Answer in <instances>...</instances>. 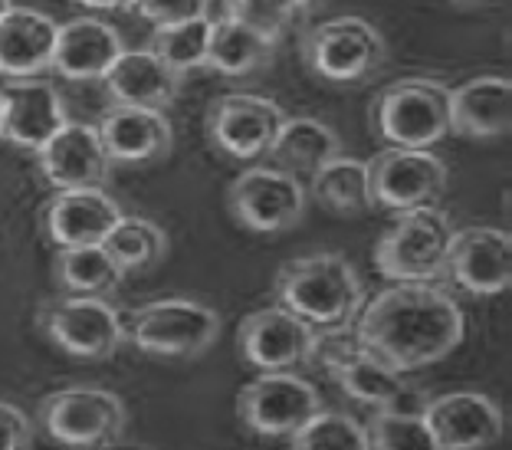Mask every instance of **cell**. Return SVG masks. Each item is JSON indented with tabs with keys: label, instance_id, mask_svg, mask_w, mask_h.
<instances>
[{
	"label": "cell",
	"instance_id": "1",
	"mask_svg": "<svg viewBox=\"0 0 512 450\" xmlns=\"http://www.w3.org/2000/svg\"><path fill=\"white\" fill-rule=\"evenodd\" d=\"M467 336L463 306L437 283H394L362 306L352 339L394 372L437 365Z\"/></svg>",
	"mask_w": 512,
	"mask_h": 450
},
{
	"label": "cell",
	"instance_id": "2",
	"mask_svg": "<svg viewBox=\"0 0 512 450\" xmlns=\"http://www.w3.org/2000/svg\"><path fill=\"white\" fill-rule=\"evenodd\" d=\"M276 296L279 306H286L319 336H339L352 329L362 313L365 283L342 253H312L279 267Z\"/></svg>",
	"mask_w": 512,
	"mask_h": 450
},
{
	"label": "cell",
	"instance_id": "3",
	"mask_svg": "<svg viewBox=\"0 0 512 450\" xmlns=\"http://www.w3.org/2000/svg\"><path fill=\"white\" fill-rule=\"evenodd\" d=\"M371 132L384 148H434L450 135V86L407 76L371 102Z\"/></svg>",
	"mask_w": 512,
	"mask_h": 450
},
{
	"label": "cell",
	"instance_id": "4",
	"mask_svg": "<svg viewBox=\"0 0 512 450\" xmlns=\"http://www.w3.org/2000/svg\"><path fill=\"white\" fill-rule=\"evenodd\" d=\"M302 63L332 86H358L378 76L388 60V43L362 17H329L302 33Z\"/></svg>",
	"mask_w": 512,
	"mask_h": 450
},
{
	"label": "cell",
	"instance_id": "5",
	"mask_svg": "<svg viewBox=\"0 0 512 450\" xmlns=\"http://www.w3.org/2000/svg\"><path fill=\"white\" fill-rule=\"evenodd\" d=\"M450 237L453 224L437 204L414 207L378 237L375 267L394 283H437L444 280Z\"/></svg>",
	"mask_w": 512,
	"mask_h": 450
},
{
	"label": "cell",
	"instance_id": "6",
	"mask_svg": "<svg viewBox=\"0 0 512 450\" xmlns=\"http://www.w3.org/2000/svg\"><path fill=\"white\" fill-rule=\"evenodd\" d=\"M220 336V316L197 299H155L132 309L125 342L155 359H197Z\"/></svg>",
	"mask_w": 512,
	"mask_h": 450
},
{
	"label": "cell",
	"instance_id": "7",
	"mask_svg": "<svg viewBox=\"0 0 512 450\" xmlns=\"http://www.w3.org/2000/svg\"><path fill=\"white\" fill-rule=\"evenodd\" d=\"M316 355L322 359L325 372L335 378V385L358 405L371 411L398 408V411H417L424 408V395L404 382L401 372H394L388 362H381L375 352L362 349L352 339V329L339 336H319Z\"/></svg>",
	"mask_w": 512,
	"mask_h": 450
},
{
	"label": "cell",
	"instance_id": "8",
	"mask_svg": "<svg viewBox=\"0 0 512 450\" xmlns=\"http://www.w3.org/2000/svg\"><path fill=\"white\" fill-rule=\"evenodd\" d=\"M37 326L56 349L79 362H109L125 345V322L109 299H50L37 309Z\"/></svg>",
	"mask_w": 512,
	"mask_h": 450
},
{
	"label": "cell",
	"instance_id": "9",
	"mask_svg": "<svg viewBox=\"0 0 512 450\" xmlns=\"http://www.w3.org/2000/svg\"><path fill=\"white\" fill-rule=\"evenodd\" d=\"M125 405L119 395L96 385L60 388L40 401V424L50 441L73 450L109 447L125 431Z\"/></svg>",
	"mask_w": 512,
	"mask_h": 450
},
{
	"label": "cell",
	"instance_id": "10",
	"mask_svg": "<svg viewBox=\"0 0 512 450\" xmlns=\"http://www.w3.org/2000/svg\"><path fill=\"white\" fill-rule=\"evenodd\" d=\"M309 194L296 175L273 165H250L230 181L227 207L253 234H283L306 217Z\"/></svg>",
	"mask_w": 512,
	"mask_h": 450
},
{
	"label": "cell",
	"instance_id": "11",
	"mask_svg": "<svg viewBox=\"0 0 512 450\" xmlns=\"http://www.w3.org/2000/svg\"><path fill=\"white\" fill-rule=\"evenodd\" d=\"M371 207L391 214L437 204L447 191V165L430 148H381L365 161Z\"/></svg>",
	"mask_w": 512,
	"mask_h": 450
},
{
	"label": "cell",
	"instance_id": "12",
	"mask_svg": "<svg viewBox=\"0 0 512 450\" xmlns=\"http://www.w3.org/2000/svg\"><path fill=\"white\" fill-rule=\"evenodd\" d=\"M286 112L273 99L253 92H227L207 109V138L224 158L256 165L270 155Z\"/></svg>",
	"mask_w": 512,
	"mask_h": 450
},
{
	"label": "cell",
	"instance_id": "13",
	"mask_svg": "<svg viewBox=\"0 0 512 450\" xmlns=\"http://www.w3.org/2000/svg\"><path fill=\"white\" fill-rule=\"evenodd\" d=\"M319 332L306 326L286 306L256 309L237 329L240 359L260 372H293V368L316 359Z\"/></svg>",
	"mask_w": 512,
	"mask_h": 450
},
{
	"label": "cell",
	"instance_id": "14",
	"mask_svg": "<svg viewBox=\"0 0 512 450\" xmlns=\"http://www.w3.org/2000/svg\"><path fill=\"white\" fill-rule=\"evenodd\" d=\"M319 408V391L293 372H263L237 395L240 421L260 437H289Z\"/></svg>",
	"mask_w": 512,
	"mask_h": 450
},
{
	"label": "cell",
	"instance_id": "15",
	"mask_svg": "<svg viewBox=\"0 0 512 450\" xmlns=\"http://www.w3.org/2000/svg\"><path fill=\"white\" fill-rule=\"evenodd\" d=\"M444 280H453L470 296H499L512 280V240L499 227L453 230Z\"/></svg>",
	"mask_w": 512,
	"mask_h": 450
},
{
	"label": "cell",
	"instance_id": "16",
	"mask_svg": "<svg viewBox=\"0 0 512 450\" xmlns=\"http://www.w3.org/2000/svg\"><path fill=\"white\" fill-rule=\"evenodd\" d=\"M424 418L440 450H483L506 431L503 408L480 391H450L424 401Z\"/></svg>",
	"mask_w": 512,
	"mask_h": 450
},
{
	"label": "cell",
	"instance_id": "17",
	"mask_svg": "<svg viewBox=\"0 0 512 450\" xmlns=\"http://www.w3.org/2000/svg\"><path fill=\"white\" fill-rule=\"evenodd\" d=\"M96 132L109 161L122 168L155 165V161L168 158L174 148V129L168 115L158 109L112 106L102 112Z\"/></svg>",
	"mask_w": 512,
	"mask_h": 450
},
{
	"label": "cell",
	"instance_id": "18",
	"mask_svg": "<svg viewBox=\"0 0 512 450\" xmlns=\"http://www.w3.org/2000/svg\"><path fill=\"white\" fill-rule=\"evenodd\" d=\"M37 165L56 191L102 188L112 171L96 125L89 122H66L37 152Z\"/></svg>",
	"mask_w": 512,
	"mask_h": 450
},
{
	"label": "cell",
	"instance_id": "19",
	"mask_svg": "<svg viewBox=\"0 0 512 450\" xmlns=\"http://www.w3.org/2000/svg\"><path fill=\"white\" fill-rule=\"evenodd\" d=\"M122 217L119 201L102 188H76V191H56L46 201L40 221L46 237L56 247H89L102 244L106 234Z\"/></svg>",
	"mask_w": 512,
	"mask_h": 450
},
{
	"label": "cell",
	"instance_id": "20",
	"mask_svg": "<svg viewBox=\"0 0 512 450\" xmlns=\"http://www.w3.org/2000/svg\"><path fill=\"white\" fill-rule=\"evenodd\" d=\"M122 53L125 43L112 23L99 17H76L56 27L50 69L69 83H89V79H106Z\"/></svg>",
	"mask_w": 512,
	"mask_h": 450
},
{
	"label": "cell",
	"instance_id": "21",
	"mask_svg": "<svg viewBox=\"0 0 512 450\" xmlns=\"http://www.w3.org/2000/svg\"><path fill=\"white\" fill-rule=\"evenodd\" d=\"M0 96H4V142L27 148L33 155L69 122L60 89L46 79H20Z\"/></svg>",
	"mask_w": 512,
	"mask_h": 450
},
{
	"label": "cell",
	"instance_id": "22",
	"mask_svg": "<svg viewBox=\"0 0 512 450\" xmlns=\"http://www.w3.org/2000/svg\"><path fill=\"white\" fill-rule=\"evenodd\" d=\"M56 27L60 23L33 7H10L0 17V76L10 83L40 79L53 66Z\"/></svg>",
	"mask_w": 512,
	"mask_h": 450
},
{
	"label": "cell",
	"instance_id": "23",
	"mask_svg": "<svg viewBox=\"0 0 512 450\" xmlns=\"http://www.w3.org/2000/svg\"><path fill=\"white\" fill-rule=\"evenodd\" d=\"M512 125V83L506 76H476L450 89V135L490 138L506 135Z\"/></svg>",
	"mask_w": 512,
	"mask_h": 450
},
{
	"label": "cell",
	"instance_id": "24",
	"mask_svg": "<svg viewBox=\"0 0 512 450\" xmlns=\"http://www.w3.org/2000/svg\"><path fill=\"white\" fill-rule=\"evenodd\" d=\"M276 43L279 33L266 27V23L253 20L250 14H224L211 27V50H207L204 69H214L217 76L227 79L250 76L273 60Z\"/></svg>",
	"mask_w": 512,
	"mask_h": 450
},
{
	"label": "cell",
	"instance_id": "25",
	"mask_svg": "<svg viewBox=\"0 0 512 450\" xmlns=\"http://www.w3.org/2000/svg\"><path fill=\"white\" fill-rule=\"evenodd\" d=\"M102 83L112 96V106L165 112L178 99L181 76H174L151 50H125Z\"/></svg>",
	"mask_w": 512,
	"mask_h": 450
},
{
	"label": "cell",
	"instance_id": "26",
	"mask_svg": "<svg viewBox=\"0 0 512 450\" xmlns=\"http://www.w3.org/2000/svg\"><path fill=\"white\" fill-rule=\"evenodd\" d=\"M339 155H342V138L332 125L312 119V115H293V119L286 115L266 158L273 161V168H283L289 175L312 178L322 165H329Z\"/></svg>",
	"mask_w": 512,
	"mask_h": 450
},
{
	"label": "cell",
	"instance_id": "27",
	"mask_svg": "<svg viewBox=\"0 0 512 450\" xmlns=\"http://www.w3.org/2000/svg\"><path fill=\"white\" fill-rule=\"evenodd\" d=\"M53 273L66 296H92V299H109L125 280V270L112 260V253L102 244L60 250L56 253Z\"/></svg>",
	"mask_w": 512,
	"mask_h": 450
},
{
	"label": "cell",
	"instance_id": "28",
	"mask_svg": "<svg viewBox=\"0 0 512 450\" xmlns=\"http://www.w3.org/2000/svg\"><path fill=\"white\" fill-rule=\"evenodd\" d=\"M309 198L319 201L325 211H332V214H365V211H371L368 165L365 161L339 155L309 178Z\"/></svg>",
	"mask_w": 512,
	"mask_h": 450
},
{
	"label": "cell",
	"instance_id": "29",
	"mask_svg": "<svg viewBox=\"0 0 512 450\" xmlns=\"http://www.w3.org/2000/svg\"><path fill=\"white\" fill-rule=\"evenodd\" d=\"M102 247L112 253V260L119 263L125 273L132 270H151L165 260L168 253V234L155 221L138 214H122L115 227L102 240Z\"/></svg>",
	"mask_w": 512,
	"mask_h": 450
},
{
	"label": "cell",
	"instance_id": "30",
	"mask_svg": "<svg viewBox=\"0 0 512 450\" xmlns=\"http://www.w3.org/2000/svg\"><path fill=\"white\" fill-rule=\"evenodd\" d=\"M211 17H197L171 27H151L148 50L165 63L174 76H188L194 69L207 66V50H211Z\"/></svg>",
	"mask_w": 512,
	"mask_h": 450
},
{
	"label": "cell",
	"instance_id": "31",
	"mask_svg": "<svg viewBox=\"0 0 512 450\" xmlns=\"http://www.w3.org/2000/svg\"><path fill=\"white\" fill-rule=\"evenodd\" d=\"M365 437L368 450H440L434 431L427 428L424 408L371 411V418L365 421Z\"/></svg>",
	"mask_w": 512,
	"mask_h": 450
},
{
	"label": "cell",
	"instance_id": "32",
	"mask_svg": "<svg viewBox=\"0 0 512 450\" xmlns=\"http://www.w3.org/2000/svg\"><path fill=\"white\" fill-rule=\"evenodd\" d=\"M293 450H368L365 424L342 411L319 408L312 418L289 434Z\"/></svg>",
	"mask_w": 512,
	"mask_h": 450
},
{
	"label": "cell",
	"instance_id": "33",
	"mask_svg": "<svg viewBox=\"0 0 512 450\" xmlns=\"http://www.w3.org/2000/svg\"><path fill=\"white\" fill-rule=\"evenodd\" d=\"M132 10L151 27H171V23L207 17L211 0H132Z\"/></svg>",
	"mask_w": 512,
	"mask_h": 450
},
{
	"label": "cell",
	"instance_id": "34",
	"mask_svg": "<svg viewBox=\"0 0 512 450\" xmlns=\"http://www.w3.org/2000/svg\"><path fill=\"white\" fill-rule=\"evenodd\" d=\"M33 428L20 408L0 401V450H30Z\"/></svg>",
	"mask_w": 512,
	"mask_h": 450
},
{
	"label": "cell",
	"instance_id": "35",
	"mask_svg": "<svg viewBox=\"0 0 512 450\" xmlns=\"http://www.w3.org/2000/svg\"><path fill=\"white\" fill-rule=\"evenodd\" d=\"M263 4L270 7L276 17H309V14H316L319 7L329 4V0H263Z\"/></svg>",
	"mask_w": 512,
	"mask_h": 450
},
{
	"label": "cell",
	"instance_id": "36",
	"mask_svg": "<svg viewBox=\"0 0 512 450\" xmlns=\"http://www.w3.org/2000/svg\"><path fill=\"white\" fill-rule=\"evenodd\" d=\"M76 7L89 14H115V10H132V0H73Z\"/></svg>",
	"mask_w": 512,
	"mask_h": 450
},
{
	"label": "cell",
	"instance_id": "37",
	"mask_svg": "<svg viewBox=\"0 0 512 450\" xmlns=\"http://www.w3.org/2000/svg\"><path fill=\"white\" fill-rule=\"evenodd\" d=\"M220 4H224V14H234V17H240V14H250L253 0H220Z\"/></svg>",
	"mask_w": 512,
	"mask_h": 450
},
{
	"label": "cell",
	"instance_id": "38",
	"mask_svg": "<svg viewBox=\"0 0 512 450\" xmlns=\"http://www.w3.org/2000/svg\"><path fill=\"white\" fill-rule=\"evenodd\" d=\"M0 138H4V96H0Z\"/></svg>",
	"mask_w": 512,
	"mask_h": 450
},
{
	"label": "cell",
	"instance_id": "39",
	"mask_svg": "<svg viewBox=\"0 0 512 450\" xmlns=\"http://www.w3.org/2000/svg\"><path fill=\"white\" fill-rule=\"evenodd\" d=\"M10 7H14V0H0V17H4Z\"/></svg>",
	"mask_w": 512,
	"mask_h": 450
},
{
	"label": "cell",
	"instance_id": "40",
	"mask_svg": "<svg viewBox=\"0 0 512 450\" xmlns=\"http://www.w3.org/2000/svg\"><path fill=\"white\" fill-rule=\"evenodd\" d=\"M450 4H486V0H450Z\"/></svg>",
	"mask_w": 512,
	"mask_h": 450
}]
</instances>
